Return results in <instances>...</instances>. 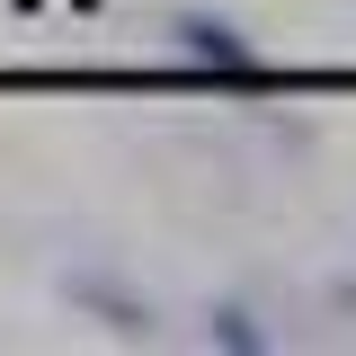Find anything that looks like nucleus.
<instances>
[{
  "mask_svg": "<svg viewBox=\"0 0 356 356\" xmlns=\"http://www.w3.org/2000/svg\"><path fill=\"white\" fill-rule=\"evenodd\" d=\"M178 44H187V63H214V72H232V81H250V72H259V44L241 36L232 18H205V9H187V18H178Z\"/></svg>",
  "mask_w": 356,
  "mask_h": 356,
  "instance_id": "f257e3e1",
  "label": "nucleus"
},
{
  "mask_svg": "<svg viewBox=\"0 0 356 356\" xmlns=\"http://www.w3.org/2000/svg\"><path fill=\"white\" fill-rule=\"evenodd\" d=\"M214 339H222V348H241V356H250V348H267L259 330H250V312H241V303H222V312H214Z\"/></svg>",
  "mask_w": 356,
  "mask_h": 356,
  "instance_id": "f03ea898",
  "label": "nucleus"
}]
</instances>
